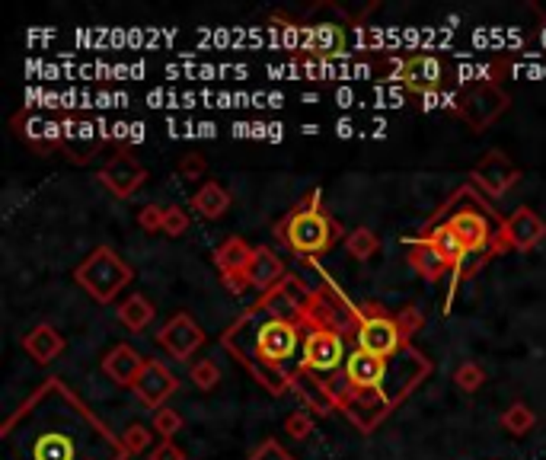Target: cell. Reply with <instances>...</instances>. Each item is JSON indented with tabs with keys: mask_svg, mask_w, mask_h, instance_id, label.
Wrapping results in <instances>:
<instances>
[{
	"mask_svg": "<svg viewBox=\"0 0 546 460\" xmlns=\"http://www.w3.org/2000/svg\"><path fill=\"white\" fill-rule=\"evenodd\" d=\"M419 240H422V244L432 246V250L438 253V256H441L444 262L450 265V269H460V262L469 256V253L463 250L460 237H457V234H454L450 227H444V224H438V227L425 230V234H422Z\"/></svg>",
	"mask_w": 546,
	"mask_h": 460,
	"instance_id": "cell-18",
	"label": "cell"
},
{
	"mask_svg": "<svg viewBox=\"0 0 546 460\" xmlns=\"http://www.w3.org/2000/svg\"><path fill=\"white\" fill-rule=\"evenodd\" d=\"M546 240V221L533 208H518L508 221L502 224V237H498L496 250H518L527 253Z\"/></svg>",
	"mask_w": 546,
	"mask_h": 460,
	"instance_id": "cell-9",
	"label": "cell"
},
{
	"mask_svg": "<svg viewBox=\"0 0 546 460\" xmlns=\"http://www.w3.org/2000/svg\"><path fill=\"white\" fill-rule=\"evenodd\" d=\"M74 279L84 291H90V298H96L99 304H113L119 298V291L134 279L132 265H125L119 259V253L109 246H96L84 262L74 269Z\"/></svg>",
	"mask_w": 546,
	"mask_h": 460,
	"instance_id": "cell-3",
	"label": "cell"
},
{
	"mask_svg": "<svg viewBox=\"0 0 546 460\" xmlns=\"http://www.w3.org/2000/svg\"><path fill=\"white\" fill-rule=\"evenodd\" d=\"M387 374H390V362L371 355V352L355 349V352H349V358H345V383H349L351 393H380L384 391ZM342 393H339V397H342Z\"/></svg>",
	"mask_w": 546,
	"mask_h": 460,
	"instance_id": "cell-8",
	"label": "cell"
},
{
	"mask_svg": "<svg viewBox=\"0 0 546 460\" xmlns=\"http://www.w3.org/2000/svg\"><path fill=\"white\" fill-rule=\"evenodd\" d=\"M157 342H160L173 358H189L205 342V333L189 314H176L173 320L157 333Z\"/></svg>",
	"mask_w": 546,
	"mask_h": 460,
	"instance_id": "cell-12",
	"label": "cell"
},
{
	"mask_svg": "<svg viewBox=\"0 0 546 460\" xmlns=\"http://www.w3.org/2000/svg\"><path fill=\"white\" fill-rule=\"evenodd\" d=\"M454 109L473 132H483L508 109V93L498 90L496 84H473L460 93V103Z\"/></svg>",
	"mask_w": 546,
	"mask_h": 460,
	"instance_id": "cell-5",
	"label": "cell"
},
{
	"mask_svg": "<svg viewBox=\"0 0 546 460\" xmlns=\"http://www.w3.org/2000/svg\"><path fill=\"white\" fill-rule=\"evenodd\" d=\"M444 227H450L460 237V244H463V250L469 253V256H483L486 250H492L496 253V237H502V227L498 230H492V221H489V215H483L479 208H463V211H457L454 217H450ZM486 259V256H483Z\"/></svg>",
	"mask_w": 546,
	"mask_h": 460,
	"instance_id": "cell-7",
	"label": "cell"
},
{
	"mask_svg": "<svg viewBox=\"0 0 546 460\" xmlns=\"http://www.w3.org/2000/svg\"><path fill=\"white\" fill-rule=\"evenodd\" d=\"M533 426H537V412L527 403H512L502 412V428L508 435H527Z\"/></svg>",
	"mask_w": 546,
	"mask_h": 460,
	"instance_id": "cell-24",
	"label": "cell"
},
{
	"mask_svg": "<svg viewBox=\"0 0 546 460\" xmlns=\"http://www.w3.org/2000/svg\"><path fill=\"white\" fill-rule=\"evenodd\" d=\"M403 80H406L413 90H432V87L441 84V77H444V64L438 61V58H413V61L403 68Z\"/></svg>",
	"mask_w": 546,
	"mask_h": 460,
	"instance_id": "cell-20",
	"label": "cell"
},
{
	"mask_svg": "<svg viewBox=\"0 0 546 460\" xmlns=\"http://www.w3.org/2000/svg\"><path fill=\"white\" fill-rule=\"evenodd\" d=\"M122 447H125V454H141L148 451L150 441H154V435H150L148 426H141V422H134V426L125 428V435H122Z\"/></svg>",
	"mask_w": 546,
	"mask_h": 460,
	"instance_id": "cell-28",
	"label": "cell"
},
{
	"mask_svg": "<svg viewBox=\"0 0 546 460\" xmlns=\"http://www.w3.org/2000/svg\"><path fill=\"white\" fill-rule=\"evenodd\" d=\"M150 460H186V454H182V447L176 445V441H160V445L150 451Z\"/></svg>",
	"mask_w": 546,
	"mask_h": 460,
	"instance_id": "cell-36",
	"label": "cell"
},
{
	"mask_svg": "<svg viewBox=\"0 0 546 460\" xmlns=\"http://www.w3.org/2000/svg\"><path fill=\"white\" fill-rule=\"evenodd\" d=\"M252 246L240 237H231L214 250V262L221 269V275H231V272H246L252 262Z\"/></svg>",
	"mask_w": 546,
	"mask_h": 460,
	"instance_id": "cell-21",
	"label": "cell"
},
{
	"mask_svg": "<svg viewBox=\"0 0 546 460\" xmlns=\"http://www.w3.org/2000/svg\"><path fill=\"white\" fill-rule=\"evenodd\" d=\"M163 217H167V208H163V205H144L138 215V224H141V230L154 234V230H163Z\"/></svg>",
	"mask_w": 546,
	"mask_h": 460,
	"instance_id": "cell-33",
	"label": "cell"
},
{
	"mask_svg": "<svg viewBox=\"0 0 546 460\" xmlns=\"http://www.w3.org/2000/svg\"><path fill=\"white\" fill-rule=\"evenodd\" d=\"M115 314H119L122 327H128V333H144L148 323L154 320V304L144 294H132L128 300H122Z\"/></svg>",
	"mask_w": 546,
	"mask_h": 460,
	"instance_id": "cell-23",
	"label": "cell"
},
{
	"mask_svg": "<svg viewBox=\"0 0 546 460\" xmlns=\"http://www.w3.org/2000/svg\"><path fill=\"white\" fill-rule=\"evenodd\" d=\"M189 377H192V383H196L198 391H214L217 383H221V368H217L211 358H202V362L192 364Z\"/></svg>",
	"mask_w": 546,
	"mask_h": 460,
	"instance_id": "cell-27",
	"label": "cell"
},
{
	"mask_svg": "<svg viewBox=\"0 0 546 460\" xmlns=\"http://www.w3.org/2000/svg\"><path fill=\"white\" fill-rule=\"evenodd\" d=\"M393 320H396V327H399V333H403V339H409V336L413 333H419L422 329V323H425V317H422V310L415 304H409V307H403V310H399L396 317H393Z\"/></svg>",
	"mask_w": 546,
	"mask_h": 460,
	"instance_id": "cell-31",
	"label": "cell"
},
{
	"mask_svg": "<svg viewBox=\"0 0 546 460\" xmlns=\"http://www.w3.org/2000/svg\"><path fill=\"white\" fill-rule=\"evenodd\" d=\"M285 435L295 441H304L307 435H314V416L307 409H295L285 419Z\"/></svg>",
	"mask_w": 546,
	"mask_h": 460,
	"instance_id": "cell-30",
	"label": "cell"
},
{
	"mask_svg": "<svg viewBox=\"0 0 546 460\" xmlns=\"http://www.w3.org/2000/svg\"><path fill=\"white\" fill-rule=\"evenodd\" d=\"M345 358L349 355H345L342 333H332V329L314 327L301 345V368L310 371V374H314V371L316 374H330V371H336Z\"/></svg>",
	"mask_w": 546,
	"mask_h": 460,
	"instance_id": "cell-6",
	"label": "cell"
},
{
	"mask_svg": "<svg viewBox=\"0 0 546 460\" xmlns=\"http://www.w3.org/2000/svg\"><path fill=\"white\" fill-rule=\"evenodd\" d=\"M378 246H380V240L371 227H355L345 234V250H349V256H355V259H371L374 253H378Z\"/></svg>",
	"mask_w": 546,
	"mask_h": 460,
	"instance_id": "cell-25",
	"label": "cell"
},
{
	"mask_svg": "<svg viewBox=\"0 0 546 460\" xmlns=\"http://www.w3.org/2000/svg\"><path fill=\"white\" fill-rule=\"evenodd\" d=\"M358 317H361V323H358V349L361 352H371L378 358H390L406 345L396 320L387 310H380L378 304L358 307Z\"/></svg>",
	"mask_w": 546,
	"mask_h": 460,
	"instance_id": "cell-4",
	"label": "cell"
},
{
	"mask_svg": "<svg viewBox=\"0 0 546 460\" xmlns=\"http://www.w3.org/2000/svg\"><path fill=\"white\" fill-rule=\"evenodd\" d=\"M23 349L35 364H51L64 352V336L51 323H39L23 336Z\"/></svg>",
	"mask_w": 546,
	"mask_h": 460,
	"instance_id": "cell-15",
	"label": "cell"
},
{
	"mask_svg": "<svg viewBox=\"0 0 546 460\" xmlns=\"http://www.w3.org/2000/svg\"><path fill=\"white\" fill-rule=\"evenodd\" d=\"M291 387H295V393L307 403V409L316 412V416H330L332 409H339V400H336V393L330 391V383H323L320 377H314L310 371L297 368L295 374H291Z\"/></svg>",
	"mask_w": 546,
	"mask_h": 460,
	"instance_id": "cell-14",
	"label": "cell"
},
{
	"mask_svg": "<svg viewBox=\"0 0 546 460\" xmlns=\"http://www.w3.org/2000/svg\"><path fill=\"white\" fill-rule=\"evenodd\" d=\"M205 173H208V163H205V157H198V153H186L179 161L182 179H205Z\"/></svg>",
	"mask_w": 546,
	"mask_h": 460,
	"instance_id": "cell-34",
	"label": "cell"
},
{
	"mask_svg": "<svg viewBox=\"0 0 546 460\" xmlns=\"http://www.w3.org/2000/svg\"><path fill=\"white\" fill-rule=\"evenodd\" d=\"M406 246H409V265H413L415 272H419L425 281H438V279H444V275H448L450 265L444 262V259L438 256L432 246L422 244L419 237H413V240L406 237Z\"/></svg>",
	"mask_w": 546,
	"mask_h": 460,
	"instance_id": "cell-19",
	"label": "cell"
},
{
	"mask_svg": "<svg viewBox=\"0 0 546 460\" xmlns=\"http://www.w3.org/2000/svg\"><path fill=\"white\" fill-rule=\"evenodd\" d=\"M179 428H182V416L176 409L160 406V409L154 412V432L160 435L163 441H173V435H179Z\"/></svg>",
	"mask_w": 546,
	"mask_h": 460,
	"instance_id": "cell-29",
	"label": "cell"
},
{
	"mask_svg": "<svg viewBox=\"0 0 546 460\" xmlns=\"http://www.w3.org/2000/svg\"><path fill=\"white\" fill-rule=\"evenodd\" d=\"M192 208H196L202 217H208V221H217V217H224L227 208H231V196H227L224 186L205 182L196 196H192Z\"/></svg>",
	"mask_w": 546,
	"mask_h": 460,
	"instance_id": "cell-22",
	"label": "cell"
},
{
	"mask_svg": "<svg viewBox=\"0 0 546 460\" xmlns=\"http://www.w3.org/2000/svg\"><path fill=\"white\" fill-rule=\"evenodd\" d=\"M224 288L231 294H243V291H250V288H252V281H250V275H246V272H231V275H224Z\"/></svg>",
	"mask_w": 546,
	"mask_h": 460,
	"instance_id": "cell-37",
	"label": "cell"
},
{
	"mask_svg": "<svg viewBox=\"0 0 546 460\" xmlns=\"http://www.w3.org/2000/svg\"><path fill=\"white\" fill-rule=\"evenodd\" d=\"M259 307H262V314H266V320L256 327L252 345H227V349L237 352L240 362L256 374V381H259L268 393L281 397V393L291 387V374H285V362L297 352L304 320L272 314L262 300H259Z\"/></svg>",
	"mask_w": 546,
	"mask_h": 460,
	"instance_id": "cell-1",
	"label": "cell"
},
{
	"mask_svg": "<svg viewBox=\"0 0 546 460\" xmlns=\"http://www.w3.org/2000/svg\"><path fill=\"white\" fill-rule=\"evenodd\" d=\"M250 460H295V457H291V451H285L275 438H268L250 454Z\"/></svg>",
	"mask_w": 546,
	"mask_h": 460,
	"instance_id": "cell-35",
	"label": "cell"
},
{
	"mask_svg": "<svg viewBox=\"0 0 546 460\" xmlns=\"http://www.w3.org/2000/svg\"><path fill=\"white\" fill-rule=\"evenodd\" d=\"M144 364H148V358H141L132 345H115V349L103 358V371L113 377L115 383H122V387H134V381L141 377Z\"/></svg>",
	"mask_w": 546,
	"mask_h": 460,
	"instance_id": "cell-17",
	"label": "cell"
},
{
	"mask_svg": "<svg viewBox=\"0 0 546 460\" xmlns=\"http://www.w3.org/2000/svg\"><path fill=\"white\" fill-rule=\"evenodd\" d=\"M132 391L141 397V403H148L150 409H160V406L176 393V377L169 374L160 362L148 358V364H144V371H141V377L134 381Z\"/></svg>",
	"mask_w": 546,
	"mask_h": 460,
	"instance_id": "cell-13",
	"label": "cell"
},
{
	"mask_svg": "<svg viewBox=\"0 0 546 460\" xmlns=\"http://www.w3.org/2000/svg\"><path fill=\"white\" fill-rule=\"evenodd\" d=\"M275 234H285V240L295 246L297 253H326L339 237H342V224L332 221L320 211V189H314L301 202V208L287 217L285 224L275 227Z\"/></svg>",
	"mask_w": 546,
	"mask_h": 460,
	"instance_id": "cell-2",
	"label": "cell"
},
{
	"mask_svg": "<svg viewBox=\"0 0 546 460\" xmlns=\"http://www.w3.org/2000/svg\"><path fill=\"white\" fill-rule=\"evenodd\" d=\"M186 230H189V215H186L179 205L167 208V217H163V234H167V237H182Z\"/></svg>",
	"mask_w": 546,
	"mask_h": 460,
	"instance_id": "cell-32",
	"label": "cell"
},
{
	"mask_svg": "<svg viewBox=\"0 0 546 460\" xmlns=\"http://www.w3.org/2000/svg\"><path fill=\"white\" fill-rule=\"evenodd\" d=\"M469 179L477 182L486 196L502 198L505 192H508V189H512L514 182L521 179V170L514 167V163L508 161L502 151H489L483 161L477 163V167L469 170Z\"/></svg>",
	"mask_w": 546,
	"mask_h": 460,
	"instance_id": "cell-10",
	"label": "cell"
},
{
	"mask_svg": "<svg viewBox=\"0 0 546 460\" xmlns=\"http://www.w3.org/2000/svg\"><path fill=\"white\" fill-rule=\"evenodd\" d=\"M246 275H250L252 288H259V291L268 294V291H275L281 281H285V262H281V256H275L268 246H256Z\"/></svg>",
	"mask_w": 546,
	"mask_h": 460,
	"instance_id": "cell-16",
	"label": "cell"
},
{
	"mask_svg": "<svg viewBox=\"0 0 546 460\" xmlns=\"http://www.w3.org/2000/svg\"><path fill=\"white\" fill-rule=\"evenodd\" d=\"M454 383L460 387L463 393H477L479 387L486 383V371H483V364H477V362H463L460 368L454 371Z\"/></svg>",
	"mask_w": 546,
	"mask_h": 460,
	"instance_id": "cell-26",
	"label": "cell"
},
{
	"mask_svg": "<svg viewBox=\"0 0 546 460\" xmlns=\"http://www.w3.org/2000/svg\"><path fill=\"white\" fill-rule=\"evenodd\" d=\"M144 179H148V170L141 167L132 153H113V157L105 161V167L99 170V182L119 198L134 196V192L144 186Z\"/></svg>",
	"mask_w": 546,
	"mask_h": 460,
	"instance_id": "cell-11",
	"label": "cell"
}]
</instances>
